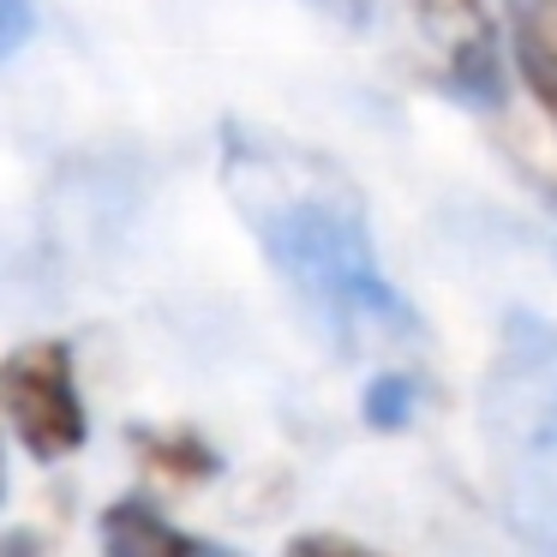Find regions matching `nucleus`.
<instances>
[{"label":"nucleus","instance_id":"nucleus-4","mask_svg":"<svg viewBox=\"0 0 557 557\" xmlns=\"http://www.w3.org/2000/svg\"><path fill=\"white\" fill-rule=\"evenodd\" d=\"M516 66L521 85L540 97V109L557 121V7H528L516 25Z\"/></svg>","mask_w":557,"mask_h":557},{"label":"nucleus","instance_id":"nucleus-5","mask_svg":"<svg viewBox=\"0 0 557 557\" xmlns=\"http://www.w3.org/2000/svg\"><path fill=\"white\" fill-rule=\"evenodd\" d=\"M102 545L126 557H145V552H205V540L181 533L174 521H162L150 504H114L102 516Z\"/></svg>","mask_w":557,"mask_h":557},{"label":"nucleus","instance_id":"nucleus-1","mask_svg":"<svg viewBox=\"0 0 557 557\" xmlns=\"http://www.w3.org/2000/svg\"><path fill=\"white\" fill-rule=\"evenodd\" d=\"M222 186L288 294L324 324L336 348L384 354L420 342V312L377 264L366 205L330 162L258 133H234L222 150Z\"/></svg>","mask_w":557,"mask_h":557},{"label":"nucleus","instance_id":"nucleus-2","mask_svg":"<svg viewBox=\"0 0 557 557\" xmlns=\"http://www.w3.org/2000/svg\"><path fill=\"white\" fill-rule=\"evenodd\" d=\"M480 413L509 528L557 552V330L545 318L516 312L504 324Z\"/></svg>","mask_w":557,"mask_h":557},{"label":"nucleus","instance_id":"nucleus-7","mask_svg":"<svg viewBox=\"0 0 557 557\" xmlns=\"http://www.w3.org/2000/svg\"><path fill=\"white\" fill-rule=\"evenodd\" d=\"M37 30V7L30 0H0V61H13Z\"/></svg>","mask_w":557,"mask_h":557},{"label":"nucleus","instance_id":"nucleus-6","mask_svg":"<svg viewBox=\"0 0 557 557\" xmlns=\"http://www.w3.org/2000/svg\"><path fill=\"white\" fill-rule=\"evenodd\" d=\"M408 401H413V377L408 372H384L372 389H366V413H372L377 425H396L401 413H408Z\"/></svg>","mask_w":557,"mask_h":557},{"label":"nucleus","instance_id":"nucleus-3","mask_svg":"<svg viewBox=\"0 0 557 557\" xmlns=\"http://www.w3.org/2000/svg\"><path fill=\"white\" fill-rule=\"evenodd\" d=\"M0 413L13 420L18 444L37 461H66L85 449L90 420H85V396H78L66 342L49 336L7 354V366H0Z\"/></svg>","mask_w":557,"mask_h":557},{"label":"nucleus","instance_id":"nucleus-8","mask_svg":"<svg viewBox=\"0 0 557 557\" xmlns=\"http://www.w3.org/2000/svg\"><path fill=\"white\" fill-rule=\"evenodd\" d=\"M0 492H7V468H0Z\"/></svg>","mask_w":557,"mask_h":557}]
</instances>
